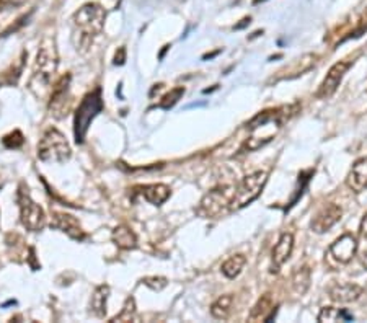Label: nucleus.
Instances as JSON below:
<instances>
[{"instance_id":"obj_4","label":"nucleus","mask_w":367,"mask_h":323,"mask_svg":"<svg viewBox=\"0 0 367 323\" xmlns=\"http://www.w3.org/2000/svg\"><path fill=\"white\" fill-rule=\"evenodd\" d=\"M72 155L71 145L59 129L49 128L38 144V158L44 163H66Z\"/></svg>"},{"instance_id":"obj_6","label":"nucleus","mask_w":367,"mask_h":323,"mask_svg":"<svg viewBox=\"0 0 367 323\" xmlns=\"http://www.w3.org/2000/svg\"><path fill=\"white\" fill-rule=\"evenodd\" d=\"M268 181V173L263 172V170H258V172H253L247 177L242 178L239 186L235 188V195L232 200V211H239V209L247 207L248 204L253 202L257 198L262 195Z\"/></svg>"},{"instance_id":"obj_2","label":"nucleus","mask_w":367,"mask_h":323,"mask_svg":"<svg viewBox=\"0 0 367 323\" xmlns=\"http://www.w3.org/2000/svg\"><path fill=\"white\" fill-rule=\"evenodd\" d=\"M235 195L234 186H217L202 196L196 207V214L202 219H219L232 211V200Z\"/></svg>"},{"instance_id":"obj_3","label":"nucleus","mask_w":367,"mask_h":323,"mask_svg":"<svg viewBox=\"0 0 367 323\" xmlns=\"http://www.w3.org/2000/svg\"><path fill=\"white\" fill-rule=\"evenodd\" d=\"M56 69H58V51L53 44H44L43 48H39L35 69H33V77L30 82V88L38 96H41L44 90L49 87L51 78H53Z\"/></svg>"},{"instance_id":"obj_1","label":"nucleus","mask_w":367,"mask_h":323,"mask_svg":"<svg viewBox=\"0 0 367 323\" xmlns=\"http://www.w3.org/2000/svg\"><path fill=\"white\" fill-rule=\"evenodd\" d=\"M105 9L98 4H86L72 16L73 44L77 51H87L105 26Z\"/></svg>"},{"instance_id":"obj_16","label":"nucleus","mask_w":367,"mask_h":323,"mask_svg":"<svg viewBox=\"0 0 367 323\" xmlns=\"http://www.w3.org/2000/svg\"><path fill=\"white\" fill-rule=\"evenodd\" d=\"M140 195L144 196L147 202H150L152 206H160L165 202L172 195V190L163 183H154V185H145L140 186Z\"/></svg>"},{"instance_id":"obj_28","label":"nucleus","mask_w":367,"mask_h":323,"mask_svg":"<svg viewBox=\"0 0 367 323\" xmlns=\"http://www.w3.org/2000/svg\"><path fill=\"white\" fill-rule=\"evenodd\" d=\"M359 235L363 237V239L367 240V212L364 214L363 220H361V225H359Z\"/></svg>"},{"instance_id":"obj_22","label":"nucleus","mask_w":367,"mask_h":323,"mask_svg":"<svg viewBox=\"0 0 367 323\" xmlns=\"http://www.w3.org/2000/svg\"><path fill=\"white\" fill-rule=\"evenodd\" d=\"M232 304H234V297L230 296V294L220 296L211 307V314L214 319H217V320L227 319V317L230 315V312H232Z\"/></svg>"},{"instance_id":"obj_8","label":"nucleus","mask_w":367,"mask_h":323,"mask_svg":"<svg viewBox=\"0 0 367 323\" xmlns=\"http://www.w3.org/2000/svg\"><path fill=\"white\" fill-rule=\"evenodd\" d=\"M351 66H353V61L349 59H344L336 62V64H333L329 73H326V77L324 78V82H321V85L319 87L317 93H315V96L320 100L330 98V96L336 92L338 87H340L344 73L349 71V67Z\"/></svg>"},{"instance_id":"obj_13","label":"nucleus","mask_w":367,"mask_h":323,"mask_svg":"<svg viewBox=\"0 0 367 323\" xmlns=\"http://www.w3.org/2000/svg\"><path fill=\"white\" fill-rule=\"evenodd\" d=\"M329 294L333 302L349 304L361 297L363 287L354 284V282H335V284L329 289Z\"/></svg>"},{"instance_id":"obj_20","label":"nucleus","mask_w":367,"mask_h":323,"mask_svg":"<svg viewBox=\"0 0 367 323\" xmlns=\"http://www.w3.org/2000/svg\"><path fill=\"white\" fill-rule=\"evenodd\" d=\"M245 263H247V258L244 255H234V257H230L227 262L222 263L220 271H222V275L225 277H229V280H235V277L242 273Z\"/></svg>"},{"instance_id":"obj_11","label":"nucleus","mask_w":367,"mask_h":323,"mask_svg":"<svg viewBox=\"0 0 367 323\" xmlns=\"http://www.w3.org/2000/svg\"><path fill=\"white\" fill-rule=\"evenodd\" d=\"M358 253V240L353 234H343L331 243L329 255L340 265H348Z\"/></svg>"},{"instance_id":"obj_19","label":"nucleus","mask_w":367,"mask_h":323,"mask_svg":"<svg viewBox=\"0 0 367 323\" xmlns=\"http://www.w3.org/2000/svg\"><path fill=\"white\" fill-rule=\"evenodd\" d=\"M268 312H273V297L271 294H264L258 299V302L253 305V309L248 315V320L257 322V320H264L268 319Z\"/></svg>"},{"instance_id":"obj_21","label":"nucleus","mask_w":367,"mask_h":323,"mask_svg":"<svg viewBox=\"0 0 367 323\" xmlns=\"http://www.w3.org/2000/svg\"><path fill=\"white\" fill-rule=\"evenodd\" d=\"M354 317L349 314L348 310L344 309H336V307H324L319 314V322L326 323V322H353Z\"/></svg>"},{"instance_id":"obj_5","label":"nucleus","mask_w":367,"mask_h":323,"mask_svg":"<svg viewBox=\"0 0 367 323\" xmlns=\"http://www.w3.org/2000/svg\"><path fill=\"white\" fill-rule=\"evenodd\" d=\"M103 100H101V90L97 88L93 92L83 96L82 103L78 105L73 118V134H76V143L82 144L86 140L90 124L95 120V116L103 110Z\"/></svg>"},{"instance_id":"obj_9","label":"nucleus","mask_w":367,"mask_h":323,"mask_svg":"<svg viewBox=\"0 0 367 323\" xmlns=\"http://www.w3.org/2000/svg\"><path fill=\"white\" fill-rule=\"evenodd\" d=\"M69 85H71V76H62L56 85L51 90L49 98V111L54 118H64L67 103H69Z\"/></svg>"},{"instance_id":"obj_7","label":"nucleus","mask_w":367,"mask_h":323,"mask_svg":"<svg viewBox=\"0 0 367 323\" xmlns=\"http://www.w3.org/2000/svg\"><path fill=\"white\" fill-rule=\"evenodd\" d=\"M16 201H19L20 207V220L24 227L30 232H39L46 225V214H44L43 207L31 200L30 193L25 190V185L19 188V195H16Z\"/></svg>"},{"instance_id":"obj_14","label":"nucleus","mask_w":367,"mask_h":323,"mask_svg":"<svg viewBox=\"0 0 367 323\" xmlns=\"http://www.w3.org/2000/svg\"><path fill=\"white\" fill-rule=\"evenodd\" d=\"M348 188L354 193H363L367 190V157L354 162L346 178Z\"/></svg>"},{"instance_id":"obj_24","label":"nucleus","mask_w":367,"mask_h":323,"mask_svg":"<svg viewBox=\"0 0 367 323\" xmlns=\"http://www.w3.org/2000/svg\"><path fill=\"white\" fill-rule=\"evenodd\" d=\"M135 317V300L134 297H128L126 302H124L123 310L118 314L111 322H131Z\"/></svg>"},{"instance_id":"obj_10","label":"nucleus","mask_w":367,"mask_h":323,"mask_svg":"<svg viewBox=\"0 0 367 323\" xmlns=\"http://www.w3.org/2000/svg\"><path fill=\"white\" fill-rule=\"evenodd\" d=\"M341 215L343 209L338 206V204H325V206L314 215L312 222H310V229H312L315 234H325V232H329L333 225L341 219Z\"/></svg>"},{"instance_id":"obj_29","label":"nucleus","mask_w":367,"mask_h":323,"mask_svg":"<svg viewBox=\"0 0 367 323\" xmlns=\"http://www.w3.org/2000/svg\"><path fill=\"white\" fill-rule=\"evenodd\" d=\"M124 59H126V58H124V49L121 48V49H120V56L116 54V58H115V64H116V66H118V64H120V66L124 64Z\"/></svg>"},{"instance_id":"obj_18","label":"nucleus","mask_w":367,"mask_h":323,"mask_svg":"<svg viewBox=\"0 0 367 323\" xmlns=\"http://www.w3.org/2000/svg\"><path fill=\"white\" fill-rule=\"evenodd\" d=\"M110 297V286L108 284H101L95 289L92 300H90V307L92 312L100 319H103L106 315V302H108Z\"/></svg>"},{"instance_id":"obj_27","label":"nucleus","mask_w":367,"mask_h":323,"mask_svg":"<svg viewBox=\"0 0 367 323\" xmlns=\"http://www.w3.org/2000/svg\"><path fill=\"white\" fill-rule=\"evenodd\" d=\"M143 282H144L147 287H150L152 291H162V289L168 284L165 277H160V276L145 277V280H143Z\"/></svg>"},{"instance_id":"obj_25","label":"nucleus","mask_w":367,"mask_h":323,"mask_svg":"<svg viewBox=\"0 0 367 323\" xmlns=\"http://www.w3.org/2000/svg\"><path fill=\"white\" fill-rule=\"evenodd\" d=\"M185 93V88L183 87H177L173 88L170 93H167L165 96H163L162 101H160V108H163V110H170V108L177 103V101L182 98V95Z\"/></svg>"},{"instance_id":"obj_12","label":"nucleus","mask_w":367,"mask_h":323,"mask_svg":"<svg viewBox=\"0 0 367 323\" xmlns=\"http://www.w3.org/2000/svg\"><path fill=\"white\" fill-rule=\"evenodd\" d=\"M51 227L64 232L67 237H71L72 240H77V242L86 240V237H87L86 230L82 229L81 222H78L73 215L66 214V212H53Z\"/></svg>"},{"instance_id":"obj_15","label":"nucleus","mask_w":367,"mask_h":323,"mask_svg":"<svg viewBox=\"0 0 367 323\" xmlns=\"http://www.w3.org/2000/svg\"><path fill=\"white\" fill-rule=\"evenodd\" d=\"M292 250H294V235L291 232H284V234H281L278 243H276L273 248L274 268H279V266L284 265L287 260L291 258Z\"/></svg>"},{"instance_id":"obj_17","label":"nucleus","mask_w":367,"mask_h":323,"mask_svg":"<svg viewBox=\"0 0 367 323\" xmlns=\"http://www.w3.org/2000/svg\"><path fill=\"white\" fill-rule=\"evenodd\" d=\"M113 242L121 250H134L138 247V237H135L133 229L128 227V225H118L113 230Z\"/></svg>"},{"instance_id":"obj_26","label":"nucleus","mask_w":367,"mask_h":323,"mask_svg":"<svg viewBox=\"0 0 367 323\" xmlns=\"http://www.w3.org/2000/svg\"><path fill=\"white\" fill-rule=\"evenodd\" d=\"M24 143H25V139L20 131H14L12 134L5 135V138L2 139V144L5 147H9V149H19L20 145H24Z\"/></svg>"},{"instance_id":"obj_23","label":"nucleus","mask_w":367,"mask_h":323,"mask_svg":"<svg viewBox=\"0 0 367 323\" xmlns=\"http://www.w3.org/2000/svg\"><path fill=\"white\" fill-rule=\"evenodd\" d=\"M292 286L296 289L297 294H306L307 289L310 286V270L307 266H304V268H299L296 273L292 276Z\"/></svg>"}]
</instances>
